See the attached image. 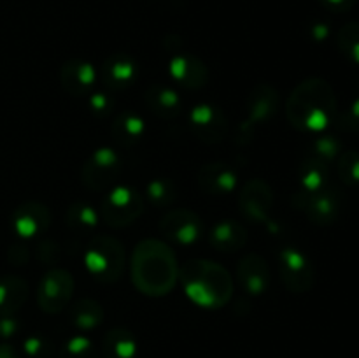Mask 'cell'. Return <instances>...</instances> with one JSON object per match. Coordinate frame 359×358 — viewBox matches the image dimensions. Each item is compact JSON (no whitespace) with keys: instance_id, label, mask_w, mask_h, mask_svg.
<instances>
[{"instance_id":"1","label":"cell","mask_w":359,"mask_h":358,"mask_svg":"<svg viewBox=\"0 0 359 358\" xmlns=\"http://www.w3.org/2000/svg\"><path fill=\"white\" fill-rule=\"evenodd\" d=\"M132 279L137 290L149 297L170 293L179 281V265L170 246L156 239H144L132 256Z\"/></svg>"},{"instance_id":"2","label":"cell","mask_w":359,"mask_h":358,"mask_svg":"<svg viewBox=\"0 0 359 358\" xmlns=\"http://www.w3.org/2000/svg\"><path fill=\"white\" fill-rule=\"evenodd\" d=\"M335 93L325 79L311 77L302 81L286 104L291 125L300 132H321L335 118Z\"/></svg>"},{"instance_id":"3","label":"cell","mask_w":359,"mask_h":358,"mask_svg":"<svg viewBox=\"0 0 359 358\" xmlns=\"http://www.w3.org/2000/svg\"><path fill=\"white\" fill-rule=\"evenodd\" d=\"M179 281L189 300L200 307H223L233 295L230 272L212 260H189L179 269Z\"/></svg>"},{"instance_id":"4","label":"cell","mask_w":359,"mask_h":358,"mask_svg":"<svg viewBox=\"0 0 359 358\" xmlns=\"http://www.w3.org/2000/svg\"><path fill=\"white\" fill-rule=\"evenodd\" d=\"M84 263L93 279L100 283H114L125 269V248L109 235H97L84 251Z\"/></svg>"},{"instance_id":"5","label":"cell","mask_w":359,"mask_h":358,"mask_svg":"<svg viewBox=\"0 0 359 358\" xmlns=\"http://www.w3.org/2000/svg\"><path fill=\"white\" fill-rule=\"evenodd\" d=\"M144 200L137 190L118 186L104 197L100 218L112 228H121L133 223L142 214Z\"/></svg>"},{"instance_id":"6","label":"cell","mask_w":359,"mask_h":358,"mask_svg":"<svg viewBox=\"0 0 359 358\" xmlns=\"http://www.w3.org/2000/svg\"><path fill=\"white\" fill-rule=\"evenodd\" d=\"M123 171V160L111 147L93 151L81 171L83 183L91 190H105L118 181Z\"/></svg>"},{"instance_id":"7","label":"cell","mask_w":359,"mask_h":358,"mask_svg":"<svg viewBox=\"0 0 359 358\" xmlns=\"http://www.w3.org/2000/svg\"><path fill=\"white\" fill-rule=\"evenodd\" d=\"M74 293V277L69 270L53 269L37 286V302L42 311L60 312L69 305Z\"/></svg>"},{"instance_id":"8","label":"cell","mask_w":359,"mask_h":358,"mask_svg":"<svg viewBox=\"0 0 359 358\" xmlns=\"http://www.w3.org/2000/svg\"><path fill=\"white\" fill-rule=\"evenodd\" d=\"M280 279L287 290L294 293H304L311 290L314 283V267L305 253L297 248H284L279 253Z\"/></svg>"},{"instance_id":"9","label":"cell","mask_w":359,"mask_h":358,"mask_svg":"<svg viewBox=\"0 0 359 358\" xmlns=\"http://www.w3.org/2000/svg\"><path fill=\"white\" fill-rule=\"evenodd\" d=\"M160 230L177 244H193L203 232L202 220L189 209H172L161 218Z\"/></svg>"},{"instance_id":"10","label":"cell","mask_w":359,"mask_h":358,"mask_svg":"<svg viewBox=\"0 0 359 358\" xmlns=\"http://www.w3.org/2000/svg\"><path fill=\"white\" fill-rule=\"evenodd\" d=\"M189 125L200 140L217 144L226 137L228 123L223 112L209 104L196 105L189 114Z\"/></svg>"},{"instance_id":"11","label":"cell","mask_w":359,"mask_h":358,"mask_svg":"<svg viewBox=\"0 0 359 358\" xmlns=\"http://www.w3.org/2000/svg\"><path fill=\"white\" fill-rule=\"evenodd\" d=\"M277 107H279V93L269 84L256 86L248 98V119L241 126L242 137H249L256 125L269 121L276 114Z\"/></svg>"},{"instance_id":"12","label":"cell","mask_w":359,"mask_h":358,"mask_svg":"<svg viewBox=\"0 0 359 358\" xmlns=\"http://www.w3.org/2000/svg\"><path fill=\"white\" fill-rule=\"evenodd\" d=\"M293 200L300 209L305 211V214H307L314 223L328 225L333 223V221L337 220V216H339L340 202L339 199H337L335 192H332V190L328 188L314 193L300 192Z\"/></svg>"},{"instance_id":"13","label":"cell","mask_w":359,"mask_h":358,"mask_svg":"<svg viewBox=\"0 0 359 358\" xmlns=\"http://www.w3.org/2000/svg\"><path fill=\"white\" fill-rule=\"evenodd\" d=\"M238 204H241V211L245 218L256 221V223H263L269 220V213L272 209V190L263 179H252V181L245 183Z\"/></svg>"},{"instance_id":"14","label":"cell","mask_w":359,"mask_h":358,"mask_svg":"<svg viewBox=\"0 0 359 358\" xmlns=\"http://www.w3.org/2000/svg\"><path fill=\"white\" fill-rule=\"evenodd\" d=\"M51 223V213L44 204L27 202L18 207L11 218V227L20 237L32 239L44 234Z\"/></svg>"},{"instance_id":"15","label":"cell","mask_w":359,"mask_h":358,"mask_svg":"<svg viewBox=\"0 0 359 358\" xmlns=\"http://www.w3.org/2000/svg\"><path fill=\"white\" fill-rule=\"evenodd\" d=\"M168 72L170 77L179 83L181 86L189 88V90H196V88L203 86L207 81V69L202 63V60L196 58L195 55L189 53H177L174 58L168 63Z\"/></svg>"},{"instance_id":"16","label":"cell","mask_w":359,"mask_h":358,"mask_svg":"<svg viewBox=\"0 0 359 358\" xmlns=\"http://www.w3.org/2000/svg\"><path fill=\"white\" fill-rule=\"evenodd\" d=\"M237 279L248 293H265L270 281V270L265 258H262L256 253H251L244 260H241L237 267Z\"/></svg>"},{"instance_id":"17","label":"cell","mask_w":359,"mask_h":358,"mask_svg":"<svg viewBox=\"0 0 359 358\" xmlns=\"http://www.w3.org/2000/svg\"><path fill=\"white\" fill-rule=\"evenodd\" d=\"M198 185L210 195H228L237 186V172L228 164H207L200 168Z\"/></svg>"},{"instance_id":"18","label":"cell","mask_w":359,"mask_h":358,"mask_svg":"<svg viewBox=\"0 0 359 358\" xmlns=\"http://www.w3.org/2000/svg\"><path fill=\"white\" fill-rule=\"evenodd\" d=\"M62 84L70 95H86L97 81V70L90 62L70 60L62 67Z\"/></svg>"},{"instance_id":"19","label":"cell","mask_w":359,"mask_h":358,"mask_svg":"<svg viewBox=\"0 0 359 358\" xmlns=\"http://www.w3.org/2000/svg\"><path fill=\"white\" fill-rule=\"evenodd\" d=\"M137 74H139L137 62L132 56L123 55V53L111 56L104 65L105 83L114 90H121V88L133 84V81L137 79Z\"/></svg>"},{"instance_id":"20","label":"cell","mask_w":359,"mask_h":358,"mask_svg":"<svg viewBox=\"0 0 359 358\" xmlns=\"http://www.w3.org/2000/svg\"><path fill=\"white\" fill-rule=\"evenodd\" d=\"M209 242L212 248L219 249V251H238L248 242V234H245V228L241 223L223 220L214 225L209 234Z\"/></svg>"},{"instance_id":"21","label":"cell","mask_w":359,"mask_h":358,"mask_svg":"<svg viewBox=\"0 0 359 358\" xmlns=\"http://www.w3.org/2000/svg\"><path fill=\"white\" fill-rule=\"evenodd\" d=\"M146 104L156 116L165 119H174L181 114V98L177 91L165 84H153L146 91Z\"/></svg>"},{"instance_id":"22","label":"cell","mask_w":359,"mask_h":358,"mask_svg":"<svg viewBox=\"0 0 359 358\" xmlns=\"http://www.w3.org/2000/svg\"><path fill=\"white\" fill-rule=\"evenodd\" d=\"M28 286L21 277L2 276L0 277V314L9 316L23 305L27 300Z\"/></svg>"},{"instance_id":"23","label":"cell","mask_w":359,"mask_h":358,"mask_svg":"<svg viewBox=\"0 0 359 358\" xmlns=\"http://www.w3.org/2000/svg\"><path fill=\"white\" fill-rule=\"evenodd\" d=\"M144 132H146V123L133 112H125L112 125V135L119 144H125V146L135 144L144 135Z\"/></svg>"},{"instance_id":"24","label":"cell","mask_w":359,"mask_h":358,"mask_svg":"<svg viewBox=\"0 0 359 358\" xmlns=\"http://www.w3.org/2000/svg\"><path fill=\"white\" fill-rule=\"evenodd\" d=\"M302 193H314L321 192L326 188V183H328V171H326V164L311 158L304 164L302 167Z\"/></svg>"},{"instance_id":"25","label":"cell","mask_w":359,"mask_h":358,"mask_svg":"<svg viewBox=\"0 0 359 358\" xmlns=\"http://www.w3.org/2000/svg\"><path fill=\"white\" fill-rule=\"evenodd\" d=\"M70 318L79 329H93L104 318V309L98 302L84 298L70 309Z\"/></svg>"},{"instance_id":"26","label":"cell","mask_w":359,"mask_h":358,"mask_svg":"<svg viewBox=\"0 0 359 358\" xmlns=\"http://www.w3.org/2000/svg\"><path fill=\"white\" fill-rule=\"evenodd\" d=\"M337 44L342 55L359 65V23H347L337 34Z\"/></svg>"},{"instance_id":"27","label":"cell","mask_w":359,"mask_h":358,"mask_svg":"<svg viewBox=\"0 0 359 358\" xmlns=\"http://www.w3.org/2000/svg\"><path fill=\"white\" fill-rule=\"evenodd\" d=\"M105 350L111 358H133L135 354V343L132 336L125 330H112L105 339Z\"/></svg>"},{"instance_id":"28","label":"cell","mask_w":359,"mask_h":358,"mask_svg":"<svg viewBox=\"0 0 359 358\" xmlns=\"http://www.w3.org/2000/svg\"><path fill=\"white\" fill-rule=\"evenodd\" d=\"M67 221L72 228L77 230H88V228L97 227L98 223V213L90 206V204L77 202L70 206L69 213H67Z\"/></svg>"},{"instance_id":"29","label":"cell","mask_w":359,"mask_h":358,"mask_svg":"<svg viewBox=\"0 0 359 358\" xmlns=\"http://www.w3.org/2000/svg\"><path fill=\"white\" fill-rule=\"evenodd\" d=\"M147 197L156 207H168L175 200V185L167 178L154 179L147 185Z\"/></svg>"},{"instance_id":"30","label":"cell","mask_w":359,"mask_h":358,"mask_svg":"<svg viewBox=\"0 0 359 358\" xmlns=\"http://www.w3.org/2000/svg\"><path fill=\"white\" fill-rule=\"evenodd\" d=\"M339 175L347 185H359V153L358 151H344L339 154Z\"/></svg>"},{"instance_id":"31","label":"cell","mask_w":359,"mask_h":358,"mask_svg":"<svg viewBox=\"0 0 359 358\" xmlns=\"http://www.w3.org/2000/svg\"><path fill=\"white\" fill-rule=\"evenodd\" d=\"M340 154V142L333 135H321L312 142V158L328 164Z\"/></svg>"},{"instance_id":"32","label":"cell","mask_w":359,"mask_h":358,"mask_svg":"<svg viewBox=\"0 0 359 358\" xmlns=\"http://www.w3.org/2000/svg\"><path fill=\"white\" fill-rule=\"evenodd\" d=\"M340 126L346 130H353V132H359V97L354 98L353 104L340 116Z\"/></svg>"},{"instance_id":"33","label":"cell","mask_w":359,"mask_h":358,"mask_svg":"<svg viewBox=\"0 0 359 358\" xmlns=\"http://www.w3.org/2000/svg\"><path fill=\"white\" fill-rule=\"evenodd\" d=\"M356 2L358 0H319V4L332 13H347L356 6Z\"/></svg>"},{"instance_id":"34","label":"cell","mask_w":359,"mask_h":358,"mask_svg":"<svg viewBox=\"0 0 359 358\" xmlns=\"http://www.w3.org/2000/svg\"><path fill=\"white\" fill-rule=\"evenodd\" d=\"M90 105L95 112H107L111 109V100L105 93H93L90 98Z\"/></svg>"},{"instance_id":"35","label":"cell","mask_w":359,"mask_h":358,"mask_svg":"<svg viewBox=\"0 0 359 358\" xmlns=\"http://www.w3.org/2000/svg\"><path fill=\"white\" fill-rule=\"evenodd\" d=\"M312 35H314V39H318V41H323L325 37H328V27H326L325 23H314V27H312Z\"/></svg>"},{"instance_id":"36","label":"cell","mask_w":359,"mask_h":358,"mask_svg":"<svg viewBox=\"0 0 359 358\" xmlns=\"http://www.w3.org/2000/svg\"><path fill=\"white\" fill-rule=\"evenodd\" d=\"M0 358H16V354L9 346H0Z\"/></svg>"}]
</instances>
